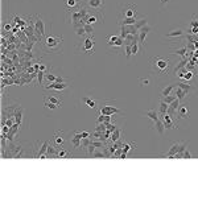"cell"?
Returning a JSON list of instances; mask_svg holds the SVG:
<instances>
[{
    "label": "cell",
    "mask_w": 198,
    "mask_h": 198,
    "mask_svg": "<svg viewBox=\"0 0 198 198\" xmlns=\"http://www.w3.org/2000/svg\"><path fill=\"white\" fill-rule=\"evenodd\" d=\"M101 114L108 115V116H114L115 114H122V110H120V108H118L116 106L105 105V106L101 107Z\"/></svg>",
    "instance_id": "obj_14"
},
{
    "label": "cell",
    "mask_w": 198,
    "mask_h": 198,
    "mask_svg": "<svg viewBox=\"0 0 198 198\" xmlns=\"http://www.w3.org/2000/svg\"><path fill=\"white\" fill-rule=\"evenodd\" d=\"M151 69L157 77H168L173 69V61L171 57L155 56L151 58Z\"/></svg>",
    "instance_id": "obj_2"
},
{
    "label": "cell",
    "mask_w": 198,
    "mask_h": 198,
    "mask_svg": "<svg viewBox=\"0 0 198 198\" xmlns=\"http://www.w3.org/2000/svg\"><path fill=\"white\" fill-rule=\"evenodd\" d=\"M131 50H132V56L138 54L139 50H140V44H139V42H134V44L131 45Z\"/></svg>",
    "instance_id": "obj_35"
},
{
    "label": "cell",
    "mask_w": 198,
    "mask_h": 198,
    "mask_svg": "<svg viewBox=\"0 0 198 198\" xmlns=\"http://www.w3.org/2000/svg\"><path fill=\"white\" fill-rule=\"evenodd\" d=\"M151 28L148 24L147 25H144V27H141L140 29H139V33H138V36H139V44H140V48H144L145 46V37L148 36V33L151 32Z\"/></svg>",
    "instance_id": "obj_15"
},
{
    "label": "cell",
    "mask_w": 198,
    "mask_h": 198,
    "mask_svg": "<svg viewBox=\"0 0 198 198\" xmlns=\"http://www.w3.org/2000/svg\"><path fill=\"white\" fill-rule=\"evenodd\" d=\"M186 62H188V58L186 57H184L181 61H180V62H178L177 64V66H176V68H174V73H178V72H180V70L182 69V68H185V66H186Z\"/></svg>",
    "instance_id": "obj_31"
},
{
    "label": "cell",
    "mask_w": 198,
    "mask_h": 198,
    "mask_svg": "<svg viewBox=\"0 0 198 198\" xmlns=\"http://www.w3.org/2000/svg\"><path fill=\"white\" fill-rule=\"evenodd\" d=\"M177 118L178 119H188V118H190V110L188 107V105H185V103L180 105V107L177 110Z\"/></svg>",
    "instance_id": "obj_18"
},
{
    "label": "cell",
    "mask_w": 198,
    "mask_h": 198,
    "mask_svg": "<svg viewBox=\"0 0 198 198\" xmlns=\"http://www.w3.org/2000/svg\"><path fill=\"white\" fill-rule=\"evenodd\" d=\"M82 6L87 9H105V0H82Z\"/></svg>",
    "instance_id": "obj_12"
},
{
    "label": "cell",
    "mask_w": 198,
    "mask_h": 198,
    "mask_svg": "<svg viewBox=\"0 0 198 198\" xmlns=\"http://www.w3.org/2000/svg\"><path fill=\"white\" fill-rule=\"evenodd\" d=\"M160 2H161V4H163V6H164V4H167V3L169 2V0H160Z\"/></svg>",
    "instance_id": "obj_44"
},
{
    "label": "cell",
    "mask_w": 198,
    "mask_h": 198,
    "mask_svg": "<svg viewBox=\"0 0 198 198\" xmlns=\"http://www.w3.org/2000/svg\"><path fill=\"white\" fill-rule=\"evenodd\" d=\"M44 107L50 111L58 110V108L62 107V99L58 97V93L52 91L48 95H45L44 97Z\"/></svg>",
    "instance_id": "obj_7"
},
{
    "label": "cell",
    "mask_w": 198,
    "mask_h": 198,
    "mask_svg": "<svg viewBox=\"0 0 198 198\" xmlns=\"http://www.w3.org/2000/svg\"><path fill=\"white\" fill-rule=\"evenodd\" d=\"M81 135H82V138H83V139L90 138V136H91V134H90V132H87V131H81Z\"/></svg>",
    "instance_id": "obj_42"
},
{
    "label": "cell",
    "mask_w": 198,
    "mask_h": 198,
    "mask_svg": "<svg viewBox=\"0 0 198 198\" xmlns=\"http://www.w3.org/2000/svg\"><path fill=\"white\" fill-rule=\"evenodd\" d=\"M44 87H45V90H50V91L62 94L64 91H66L70 87V83H69V81H65V82H52V83H46Z\"/></svg>",
    "instance_id": "obj_10"
},
{
    "label": "cell",
    "mask_w": 198,
    "mask_h": 198,
    "mask_svg": "<svg viewBox=\"0 0 198 198\" xmlns=\"http://www.w3.org/2000/svg\"><path fill=\"white\" fill-rule=\"evenodd\" d=\"M174 91H176V95H177V98H178V101H180V102H184V101H186V99L189 98V97H188V94L184 91L181 87H178V86L174 89Z\"/></svg>",
    "instance_id": "obj_25"
},
{
    "label": "cell",
    "mask_w": 198,
    "mask_h": 198,
    "mask_svg": "<svg viewBox=\"0 0 198 198\" xmlns=\"http://www.w3.org/2000/svg\"><path fill=\"white\" fill-rule=\"evenodd\" d=\"M65 132L64 131H57L54 134V136H53V139H52V143H53L56 147H58V148H61V147H64V144H65Z\"/></svg>",
    "instance_id": "obj_17"
},
{
    "label": "cell",
    "mask_w": 198,
    "mask_h": 198,
    "mask_svg": "<svg viewBox=\"0 0 198 198\" xmlns=\"http://www.w3.org/2000/svg\"><path fill=\"white\" fill-rule=\"evenodd\" d=\"M36 74H37V85L42 86V78H45V72L39 70V72H36Z\"/></svg>",
    "instance_id": "obj_36"
},
{
    "label": "cell",
    "mask_w": 198,
    "mask_h": 198,
    "mask_svg": "<svg viewBox=\"0 0 198 198\" xmlns=\"http://www.w3.org/2000/svg\"><path fill=\"white\" fill-rule=\"evenodd\" d=\"M194 27H198V20L196 19V15H193L192 23H190V28H194Z\"/></svg>",
    "instance_id": "obj_41"
},
{
    "label": "cell",
    "mask_w": 198,
    "mask_h": 198,
    "mask_svg": "<svg viewBox=\"0 0 198 198\" xmlns=\"http://www.w3.org/2000/svg\"><path fill=\"white\" fill-rule=\"evenodd\" d=\"M6 29H7V31H11V25H9V24L6 25Z\"/></svg>",
    "instance_id": "obj_45"
},
{
    "label": "cell",
    "mask_w": 198,
    "mask_h": 198,
    "mask_svg": "<svg viewBox=\"0 0 198 198\" xmlns=\"http://www.w3.org/2000/svg\"><path fill=\"white\" fill-rule=\"evenodd\" d=\"M73 155L72 152H69L68 149H65V148H58V152H57V157H61V159H69V157H72Z\"/></svg>",
    "instance_id": "obj_27"
},
{
    "label": "cell",
    "mask_w": 198,
    "mask_h": 198,
    "mask_svg": "<svg viewBox=\"0 0 198 198\" xmlns=\"http://www.w3.org/2000/svg\"><path fill=\"white\" fill-rule=\"evenodd\" d=\"M50 141L44 140L42 143H40V148H33V157L35 159H48L46 152H48Z\"/></svg>",
    "instance_id": "obj_11"
},
{
    "label": "cell",
    "mask_w": 198,
    "mask_h": 198,
    "mask_svg": "<svg viewBox=\"0 0 198 198\" xmlns=\"http://www.w3.org/2000/svg\"><path fill=\"white\" fill-rule=\"evenodd\" d=\"M177 86L176 85H168L167 87H164L161 93H160V97H167V95H171V94L174 91V89H176Z\"/></svg>",
    "instance_id": "obj_26"
},
{
    "label": "cell",
    "mask_w": 198,
    "mask_h": 198,
    "mask_svg": "<svg viewBox=\"0 0 198 198\" xmlns=\"http://www.w3.org/2000/svg\"><path fill=\"white\" fill-rule=\"evenodd\" d=\"M91 157H93V159H105L106 155H105V152H99V151H95V152L91 155Z\"/></svg>",
    "instance_id": "obj_38"
},
{
    "label": "cell",
    "mask_w": 198,
    "mask_h": 198,
    "mask_svg": "<svg viewBox=\"0 0 198 198\" xmlns=\"http://www.w3.org/2000/svg\"><path fill=\"white\" fill-rule=\"evenodd\" d=\"M126 60H130V57L132 56V50H131V45H126V52H124Z\"/></svg>",
    "instance_id": "obj_39"
},
{
    "label": "cell",
    "mask_w": 198,
    "mask_h": 198,
    "mask_svg": "<svg viewBox=\"0 0 198 198\" xmlns=\"http://www.w3.org/2000/svg\"><path fill=\"white\" fill-rule=\"evenodd\" d=\"M186 52H188V48H186V46H184V48H181V49H176V50H173V54L180 56L181 58H184V57L186 56Z\"/></svg>",
    "instance_id": "obj_33"
},
{
    "label": "cell",
    "mask_w": 198,
    "mask_h": 198,
    "mask_svg": "<svg viewBox=\"0 0 198 198\" xmlns=\"http://www.w3.org/2000/svg\"><path fill=\"white\" fill-rule=\"evenodd\" d=\"M45 79L48 81V83H52V82H56V81H57V77H56L53 73L48 72V73H45Z\"/></svg>",
    "instance_id": "obj_34"
},
{
    "label": "cell",
    "mask_w": 198,
    "mask_h": 198,
    "mask_svg": "<svg viewBox=\"0 0 198 198\" xmlns=\"http://www.w3.org/2000/svg\"><path fill=\"white\" fill-rule=\"evenodd\" d=\"M194 77V73L190 72V70H184V78L182 79H185V81H190V79Z\"/></svg>",
    "instance_id": "obj_37"
},
{
    "label": "cell",
    "mask_w": 198,
    "mask_h": 198,
    "mask_svg": "<svg viewBox=\"0 0 198 198\" xmlns=\"http://www.w3.org/2000/svg\"><path fill=\"white\" fill-rule=\"evenodd\" d=\"M188 148L186 143H182V141H177V143H173L172 147L169 148V151L165 155H163V156H165L167 159H174V156H176L177 153H182L184 151H185Z\"/></svg>",
    "instance_id": "obj_9"
},
{
    "label": "cell",
    "mask_w": 198,
    "mask_h": 198,
    "mask_svg": "<svg viewBox=\"0 0 198 198\" xmlns=\"http://www.w3.org/2000/svg\"><path fill=\"white\" fill-rule=\"evenodd\" d=\"M82 135H81V131H74L72 134V138H70V143L75 149H79L81 148V143H82Z\"/></svg>",
    "instance_id": "obj_16"
},
{
    "label": "cell",
    "mask_w": 198,
    "mask_h": 198,
    "mask_svg": "<svg viewBox=\"0 0 198 198\" xmlns=\"http://www.w3.org/2000/svg\"><path fill=\"white\" fill-rule=\"evenodd\" d=\"M82 102L86 105L89 108H95L97 107V101L95 99H91V98H87V97H83L82 98Z\"/></svg>",
    "instance_id": "obj_28"
},
{
    "label": "cell",
    "mask_w": 198,
    "mask_h": 198,
    "mask_svg": "<svg viewBox=\"0 0 198 198\" xmlns=\"http://www.w3.org/2000/svg\"><path fill=\"white\" fill-rule=\"evenodd\" d=\"M140 83L143 85V86H148V85H149V79H140Z\"/></svg>",
    "instance_id": "obj_43"
},
{
    "label": "cell",
    "mask_w": 198,
    "mask_h": 198,
    "mask_svg": "<svg viewBox=\"0 0 198 198\" xmlns=\"http://www.w3.org/2000/svg\"><path fill=\"white\" fill-rule=\"evenodd\" d=\"M87 11L89 9L86 7H83L82 4L75 8H68L65 12V20L68 23V25L72 27L73 29L85 25L83 20H85V16H86Z\"/></svg>",
    "instance_id": "obj_3"
},
{
    "label": "cell",
    "mask_w": 198,
    "mask_h": 198,
    "mask_svg": "<svg viewBox=\"0 0 198 198\" xmlns=\"http://www.w3.org/2000/svg\"><path fill=\"white\" fill-rule=\"evenodd\" d=\"M122 148H123V152H124V153L128 155L132 149L136 148V144H135V143H126V141H124V143H123V147H122Z\"/></svg>",
    "instance_id": "obj_30"
},
{
    "label": "cell",
    "mask_w": 198,
    "mask_h": 198,
    "mask_svg": "<svg viewBox=\"0 0 198 198\" xmlns=\"http://www.w3.org/2000/svg\"><path fill=\"white\" fill-rule=\"evenodd\" d=\"M138 6L136 4H124L120 7L119 16H118V24L122 25H134L139 20Z\"/></svg>",
    "instance_id": "obj_4"
},
{
    "label": "cell",
    "mask_w": 198,
    "mask_h": 198,
    "mask_svg": "<svg viewBox=\"0 0 198 198\" xmlns=\"http://www.w3.org/2000/svg\"><path fill=\"white\" fill-rule=\"evenodd\" d=\"M160 99L164 101L165 103H168V105H171L174 99H177V95L176 94H171V95H167V97H160Z\"/></svg>",
    "instance_id": "obj_32"
},
{
    "label": "cell",
    "mask_w": 198,
    "mask_h": 198,
    "mask_svg": "<svg viewBox=\"0 0 198 198\" xmlns=\"http://www.w3.org/2000/svg\"><path fill=\"white\" fill-rule=\"evenodd\" d=\"M95 37L94 36H87L83 39V42L81 45L77 46V50L81 53H87V54H94L95 53Z\"/></svg>",
    "instance_id": "obj_8"
},
{
    "label": "cell",
    "mask_w": 198,
    "mask_h": 198,
    "mask_svg": "<svg viewBox=\"0 0 198 198\" xmlns=\"http://www.w3.org/2000/svg\"><path fill=\"white\" fill-rule=\"evenodd\" d=\"M75 2H78V3H81V4H82V0H75Z\"/></svg>",
    "instance_id": "obj_46"
},
{
    "label": "cell",
    "mask_w": 198,
    "mask_h": 198,
    "mask_svg": "<svg viewBox=\"0 0 198 198\" xmlns=\"http://www.w3.org/2000/svg\"><path fill=\"white\" fill-rule=\"evenodd\" d=\"M144 115L147 116V118H149L153 122H156V120H159L160 119V114H159V110H155V108H152V110H148V111H145L144 112Z\"/></svg>",
    "instance_id": "obj_22"
},
{
    "label": "cell",
    "mask_w": 198,
    "mask_h": 198,
    "mask_svg": "<svg viewBox=\"0 0 198 198\" xmlns=\"http://www.w3.org/2000/svg\"><path fill=\"white\" fill-rule=\"evenodd\" d=\"M161 120H163V123L165 126V130H176V128H178V126L176 124V119H174L172 115H169L168 112L167 114H164V115H161Z\"/></svg>",
    "instance_id": "obj_13"
},
{
    "label": "cell",
    "mask_w": 198,
    "mask_h": 198,
    "mask_svg": "<svg viewBox=\"0 0 198 198\" xmlns=\"http://www.w3.org/2000/svg\"><path fill=\"white\" fill-rule=\"evenodd\" d=\"M83 23L94 28H98L105 23V13H103V11H99V9H89L86 16H85Z\"/></svg>",
    "instance_id": "obj_5"
},
{
    "label": "cell",
    "mask_w": 198,
    "mask_h": 198,
    "mask_svg": "<svg viewBox=\"0 0 198 198\" xmlns=\"http://www.w3.org/2000/svg\"><path fill=\"white\" fill-rule=\"evenodd\" d=\"M168 108H169L168 103H165L164 101H161V99H160V106H159V114H160V116L164 115V114H167Z\"/></svg>",
    "instance_id": "obj_29"
},
{
    "label": "cell",
    "mask_w": 198,
    "mask_h": 198,
    "mask_svg": "<svg viewBox=\"0 0 198 198\" xmlns=\"http://www.w3.org/2000/svg\"><path fill=\"white\" fill-rule=\"evenodd\" d=\"M122 134H123V128H116L115 131H112V132H111V135H110V141H112V143H115V141L120 140Z\"/></svg>",
    "instance_id": "obj_24"
},
{
    "label": "cell",
    "mask_w": 198,
    "mask_h": 198,
    "mask_svg": "<svg viewBox=\"0 0 198 198\" xmlns=\"http://www.w3.org/2000/svg\"><path fill=\"white\" fill-rule=\"evenodd\" d=\"M153 130L156 131L159 135H164L165 126H164V123H163V120H161V119L156 120V122H155V123H153Z\"/></svg>",
    "instance_id": "obj_23"
},
{
    "label": "cell",
    "mask_w": 198,
    "mask_h": 198,
    "mask_svg": "<svg viewBox=\"0 0 198 198\" xmlns=\"http://www.w3.org/2000/svg\"><path fill=\"white\" fill-rule=\"evenodd\" d=\"M40 46L45 53L61 54L64 52V37L53 33H48L40 40Z\"/></svg>",
    "instance_id": "obj_1"
},
{
    "label": "cell",
    "mask_w": 198,
    "mask_h": 198,
    "mask_svg": "<svg viewBox=\"0 0 198 198\" xmlns=\"http://www.w3.org/2000/svg\"><path fill=\"white\" fill-rule=\"evenodd\" d=\"M180 105H181V102L178 101V98H177L169 105V108H168V114L172 115L176 120H177V110H178V107H180Z\"/></svg>",
    "instance_id": "obj_20"
},
{
    "label": "cell",
    "mask_w": 198,
    "mask_h": 198,
    "mask_svg": "<svg viewBox=\"0 0 198 198\" xmlns=\"http://www.w3.org/2000/svg\"><path fill=\"white\" fill-rule=\"evenodd\" d=\"M35 21H33V33L39 40H41L44 36H46V20L44 15H35L33 16Z\"/></svg>",
    "instance_id": "obj_6"
},
{
    "label": "cell",
    "mask_w": 198,
    "mask_h": 198,
    "mask_svg": "<svg viewBox=\"0 0 198 198\" xmlns=\"http://www.w3.org/2000/svg\"><path fill=\"white\" fill-rule=\"evenodd\" d=\"M193 157V155L189 152V149H185V151H184V152H182V159H192Z\"/></svg>",
    "instance_id": "obj_40"
},
{
    "label": "cell",
    "mask_w": 198,
    "mask_h": 198,
    "mask_svg": "<svg viewBox=\"0 0 198 198\" xmlns=\"http://www.w3.org/2000/svg\"><path fill=\"white\" fill-rule=\"evenodd\" d=\"M177 86H178V87H181L182 90L188 94V97H192V94H193V93H196V90H197V87H194L192 83H189L188 81H185V82H178V83H177Z\"/></svg>",
    "instance_id": "obj_19"
},
{
    "label": "cell",
    "mask_w": 198,
    "mask_h": 198,
    "mask_svg": "<svg viewBox=\"0 0 198 198\" xmlns=\"http://www.w3.org/2000/svg\"><path fill=\"white\" fill-rule=\"evenodd\" d=\"M164 37H167V39H172V40H174V39H182V37H184V31L181 29V28H177V29L167 32L164 35Z\"/></svg>",
    "instance_id": "obj_21"
}]
</instances>
